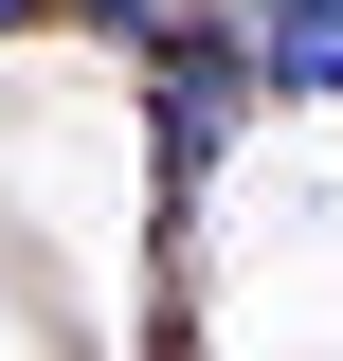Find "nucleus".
<instances>
[{"label":"nucleus","instance_id":"nucleus-1","mask_svg":"<svg viewBox=\"0 0 343 361\" xmlns=\"http://www.w3.org/2000/svg\"><path fill=\"white\" fill-rule=\"evenodd\" d=\"M235 109H253V37H163V73H145V145H163V199H199V180H217Z\"/></svg>","mask_w":343,"mask_h":361},{"label":"nucleus","instance_id":"nucleus-3","mask_svg":"<svg viewBox=\"0 0 343 361\" xmlns=\"http://www.w3.org/2000/svg\"><path fill=\"white\" fill-rule=\"evenodd\" d=\"M73 18H90V37H145V54H163L181 18H199V0H73Z\"/></svg>","mask_w":343,"mask_h":361},{"label":"nucleus","instance_id":"nucleus-4","mask_svg":"<svg viewBox=\"0 0 343 361\" xmlns=\"http://www.w3.org/2000/svg\"><path fill=\"white\" fill-rule=\"evenodd\" d=\"M18 18H37V0H0V37H18Z\"/></svg>","mask_w":343,"mask_h":361},{"label":"nucleus","instance_id":"nucleus-2","mask_svg":"<svg viewBox=\"0 0 343 361\" xmlns=\"http://www.w3.org/2000/svg\"><path fill=\"white\" fill-rule=\"evenodd\" d=\"M235 37L271 90H343V0H235Z\"/></svg>","mask_w":343,"mask_h":361}]
</instances>
